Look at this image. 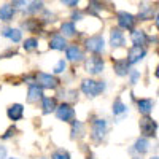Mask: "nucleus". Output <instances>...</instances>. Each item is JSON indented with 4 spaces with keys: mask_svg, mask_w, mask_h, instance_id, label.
<instances>
[{
    "mask_svg": "<svg viewBox=\"0 0 159 159\" xmlns=\"http://www.w3.org/2000/svg\"><path fill=\"white\" fill-rule=\"evenodd\" d=\"M65 56H67V61L70 62H81L84 59V52L78 45H70L65 48Z\"/></svg>",
    "mask_w": 159,
    "mask_h": 159,
    "instance_id": "10",
    "label": "nucleus"
},
{
    "mask_svg": "<svg viewBox=\"0 0 159 159\" xmlns=\"http://www.w3.org/2000/svg\"><path fill=\"white\" fill-rule=\"evenodd\" d=\"M84 45H86V49L89 52L97 56L100 52H103V49H105V40H103L102 35H92V37L86 38Z\"/></svg>",
    "mask_w": 159,
    "mask_h": 159,
    "instance_id": "6",
    "label": "nucleus"
},
{
    "mask_svg": "<svg viewBox=\"0 0 159 159\" xmlns=\"http://www.w3.org/2000/svg\"><path fill=\"white\" fill-rule=\"evenodd\" d=\"M49 48L54 49V51H62L67 48V40H65L62 35H52L51 40H49Z\"/></svg>",
    "mask_w": 159,
    "mask_h": 159,
    "instance_id": "19",
    "label": "nucleus"
},
{
    "mask_svg": "<svg viewBox=\"0 0 159 159\" xmlns=\"http://www.w3.org/2000/svg\"><path fill=\"white\" fill-rule=\"evenodd\" d=\"M134 151L139 153L140 156L145 154V153H148L150 151V140L148 139H143V137L137 139L135 143H134Z\"/></svg>",
    "mask_w": 159,
    "mask_h": 159,
    "instance_id": "22",
    "label": "nucleus"
},
{
    "mask_svg": "<svg viewBox=\"0 0 159 159\" xmlns=\"http://www.w3.org/2000/svg\"><path fill=\"white\" fill-rule=\"evenodd\" d=\"M137 107H139V111L143 116H150V113L153 111V107H154V102L151 99H139Z\"/></svg>",
    "mask_w": 159,
    "mask_h": 159,
    "instance_id": "18",
    "label": "nucleus"
},
{
    "mask_svg": "<svg viewBox=\"0 0 159 159\" xmlns=\"http://www.w3.org/2000/svg\"><path fill=\"white\" fill-rule=\"evenodd\" d=\"M61 32H62V37H73L76 34V27L73 22H62L61 25Z\"/></svg>",
    "mask_w": 159,
    "mask_h": 159,
    "instance_id": "25",
    "label": "nucleus"
},
{
    "mask_svg": "<svg viewBox=\"0 0 159 159\" xmlns=\"http://www.w3.org/2000/svg\"><path fill=\"white\" fill-rule=\"evenodd\" d=\"M113 70L118 76H126L129 73V64L126 59H115L113 57Z\"/></svg>",
    "mask_w": 159,
    "mask_h": 159,
    "instance_id": "16",
    "label": "nucleus"
},
{
    "mask_svg": "<svg viewBox=\"0 0 159 159\" xmlns=\"http://www.w3.org/2000/svg\"><path fill=\"white\" fill-rule=\"evenodd\" d=\"M105 88H107L105 81H97L92 78H86L81 81V92L88 97H97L105 91Z\"/></svg>",
    "mask_w": 159,
    "mask_h": 159,
    "instance_id": "1",
    "label": "nucleus"
},
{
    "mask_svg": "<svg viewBox=\"0 0 159 159\" xmlns=\"http://www.w3.org/2000/svg\"><path fill=\"white\" fill-rule=\"evenodd\" d=\"M72 19H73V21H81V19H83V15H81L80 11H73Z\"/></svg>",
    "mask_w": 159,
    "mask_h": 159,
    "instance_id": "36",
    "label": "nucleus"
},
{
    "mask_svg": "<svg viewBox=\"0 0 159 159\" xmlns=\"http://www.w3.org/2000/svg\"><path fill=\"white\" fill-rule=\"evenodd\" d=\"M7 147H3V145H0V159H7Z\"/></svg>",
    "mask_w": 159,
    "mask_h": 159,
    "instance_id": "35",
    "label": "nucleus"
},
{
    "mask_svg": "<svg viewBox=\"0 0 159 159\" xmlns=\"http://www.w3.org/2000/svg\"><path fill=\"white\" fill-rule=\"evenodd\" d=\"M88 159H94V157H88Z\"/></svg>",
    "mask_w": 159,
    "mask_h": 159,
    "instance_id": "40",
    "label": "nucleus"
},
{
    "mask_svg": "<svg viewBox=\"0 0 159 159\" xmlns=\"http://www.w3.org/2000/svg\"><path fill=\"white\" fill-rule=\"evenodd\" d=\"M127 111H129L127 105H126L121 99H119V97H116L115 102H113V115H115V116H126Z\"/></svg>",
    "mask_w": 159,
    "mask_h": 159,
    "instance_id": "23",
    "label": "nucleus"
},
{
    "mask_svg": "<svg viewBox=\"0 0 159 159\" xmlns=\"http://www.w3.org/2000/svg\"><path fill=\"white\" fill-rule=\"evenodd\" d=\"M10 159H18V157H10Z\"/></svg>",
    "mask_w": 159,
    "mask_h": 159,
    "instance_id": "39",
    "label": "nucleus"
},
{
    "mask_svg": "<svg viewBox=\"0 0 159 159\" xmlns=\"http://www.w3.org/2000/svg\"><path fill=\"white\" fill-rule=\"evenodd\" d=\"M151 159H157V156H154V157H151Z\"/></svg>",
    "mask_w": 159,
    "mask_h": 159,
    "instance_id": "38",
    "label": "nucleus"
},
{
    "mask_svg": "<svg viewBox=\"0 0 159 159\" xmlns=\"http://www.w3.org/2000/svg\"><path fill=\"white\" fill-rule=\"evenodd\" d=\"M56 116L59 121H64V123H69V121H73V116H75V110L70 103L67 102H64L61 105H57V108H56Z\"/></svg>",
    "mask_w": 159,
    "mask_h": 159,
    "instance_id": "8",
    "label": "nucleus"
},
{
    "mask_svg": "<svg viewBox=\"0 0 159 159\" xmlns=\"http://www.w3.org/2000/svg\"><path fill=\"white\" fill-rule=\"evenodd\" d=\"M116 21H118V25L121 29H126V30H134L135 27V16L134 15H130V13L127 11H118L116 13Z\"/></svg>",
    "mask_w": 159,
    "mask_h": 159,
    "instance_id": "7",
    "label": "nucleus"
},
{
    "mask_svg": "<svg viewBox=\"0 0 159 159\" xmlns=\"http://www.w3.org/2000/svg\"><path fill=\"white\" fill-rule=\"evenodd\" d=\"M153 15V8L148 5H140V13H139V19L140 21H148Z\"/></svg>",
    "mask_w": 159,
    "mask_h": 159,
    "instance_id": "26",
    "label": "nucleus"
},
{
    "mask_svg": "<svg viewBox=\"0 0 159 159\" xmlns=\"http://www.w3.org/2000/svg\"><path fill=\"white\" fill-rule=\"evenodd\" d=\"M51 159H72L70 153L65 151V150H56L54 153L51 154Z\"/></svg>",
    "mask_w": 159,
    "mask_h": 159,
    "instance_id": "29",
    "label": "nucleus"
},
{
    "mask_svg": "<svg viewBox=\"0 0 159 159\" xmlns=\"http://www.w3.org/2000/svg\"><path fill=\"white\" fill-rule=\"evenodd\" d=\"M42 108H43V113H45V115L56 111V108H57V100H56V97H43V99H42Z\"/></svg>",
    "mask_w": 159,
    "mask_h": 159,
    "instance_id": "20",
    "label": "nucleus"
},
{
    "mask_svg": "<svg viewBox=\"0 0 159 159\" xmlns=\"http://www.w3.org/2000/svg\"><path fill=\"white\" fill-rule=\"evenodd\" d=\"M65 69H67V62H65L64 59H61V61H57L56 67H54V73H56V75L64 73V72H65Z\"/></svg>",
    "mask_w": 159,
    "mask_h": 159,
    "instance_id": "30",
    "label": "nucleus"
},
{
    "mask_svg": "<svg viewBox=\"0 0 159 159\" xmlns=\"http://www.w3.org/2000/svg\"><path fill=\"white\" fill-rule=\"evenodd\" d=\"M15 13H16V10L13 8L11 3L2 5V7H0V21H5V22L11 21L13 16H15Z\"/></svg>",
    "mask_w": 159,
    "mask_h": 159,
    "instance_id": "21",
    "label": "nucleus"
},
{
    "mask_svg": "<svg viewBox=\"0 0 159 159\" xmlns=\"http://www.w3.org/2000/svg\"><path fill=\"white\" fill-rule=\"evenodd\" d=\"M129 78H130V84H137V81H139V78H140V70H129Z\"/></svg>",
    "mask_w": 159,
    "mask_h": 159,
    "instance_id": "31",
    "label": "nucleus"
},
{
    "mask_svg": "<svg viewBox=\"0 0 159 159\" xmlns=\"http://www.w3.org/2000/svg\"><path fill=\"white\" fill-rule=\"evenodd\" d=\"M7 116L11 119V121H21L22 116H24V105L22 103H13L8 107L7 110Z\"/></svg>",
    "mask_w": 159,
    "mask_h": 159,
    "instance_id": "12",
    "label": "nucleus"
},
{
    "mask_svg": "<svg viewBox=\"0 0 159 159\" xmlns=\"http://www.w3.org/2000/svg\"><path fill=\"white\" fill-rule=\"evenodd\" d=\"M35 83H38V86L42 89H57L61 84V80L56 75L51 73H45V72H38L35 75Z\"/></svg>",
    "mask_w": 159,
    "mask_h": 159,
    "instance_id": "2",
    "label": "nucleus"
},
{
    "mask_svg": "<svg viewBox=\"0 0 159 159\" xmlns=\"http://www.w3.org/2000/svg\"><path fill=\"white\" fill-rule=\"evenodd\" d=\"M130 42L134 43V46H137V48H143L145 45L148 43V35L145 34L143 30L134 29L130 32Z\"/></svg>",
    "mask_w": 159,
    "mask_h": 159,
    "instance_id": "13",
    "label": "nucleus"
},
{
    "mask_svg": "<svg viewBox=\"0 0 159 159\" xmlns=\"http://www.w3.org/2000/svg\"><path fill=\"white\" fill-rule=\"evenodd\" d=\"M140 127V134L143 135V139H154L156 137V132H157V123L151 116H143L139 123Z\"/></svg>",
    "mask_w": 159,
    "mask_h": 159,
    "instance_id": "3",
    "label": "nucleus"
},
{
    "mask_svg": "<svg viewBox=\"0 0 159 159\" xmlns=\"http://www.w3.org/2000/svg\"><path fill=\"white\" fill-rule=\"evenodd\" d=\"M62 5H67V7H78V0H72V2H69V0H62Z\"/></svg>",
    "mask_w": 159,
    "mask_h": 159,
    "instance_id": "34",
    "label": "nucleus"
},
{
    "mask_svg": "<svg viewBox=\"0 0 159 159\" xmlns=\"http://www.w3.org/2000/svg\"><path fill=\"white\" fill-rule=\"evenodd\" d=\"M84 132V127H83V123L78 121V119H73L72 121V139H80Z\"/></svg>",
    "mask_w": 159,
    "mask_h": 159,
    "instance_id": "24",
    "label": "nucleus"
},
{
    "mask_svg": "<svg viewBox=\"0 0 159 159\" xmlns=\"http://www.w3.org/2000/svg\"><path fill=\"white\" fill-rule=\"evenodd\" d=\"M16 130H18V129H16L15 126H11V127H8V130H7L5 134L2 135V140H8V139H11L13 135L16 134Z\"/></svg>",
    "mask_w": 159,
    "mask_h": 159,
    "instance_id": "33",
    "label": "nucleus"
},
{
    "mask_svg": "<svg viewBox=\"0 0 159 159\" xmlns=\"http://www.w3.org/2000/svg\"><path fill=\"white\" fill-rule=\"evenodd\" d=\"M132 159H142V157H132Z\"/></svg>",
    "mask_w": 159,
    "mask_h": 159,
    "instance_id": "37",
    "label": "nucleus"
},
{
    "mask_svg": "<svg viewBox=\"0 0 159 159\" xmlns=\"http://www.w3.org/2000/svg\"><path fill=\"white\" fill-rule=\"evenodd\" d=\"M102 8H103V5L99 3V2H89V5H88V11L89 13H94V15H96V11H99Z\"/></svg>",
    "mask_w": 159,
    "mask_h": 159,
    "instance_id": "32",
    "label": "nucleus"
},
{
    "mask_svg": "<svg viewBox=\"0 0 159 159\" xmlns=\"http://www.w3.org/2000/svg\"><path fill=\"white\" fill-rule=\"evenodd\" d=\"M42 21L37 19V18H30V19H25L22 22V27H25V30H29L32 34H42Z\"/></svg>",
    "mask_w": 159,
    "mask_h": 159,
    "instance_id": "17",
    "label": "nucleus"
},
{
    "mask_svg": "<svg viewBox=\"0 0 159 159\" xmlns=\"http://www.w3.org/2000/svg\"><path fill=\"white\" fill-rule=\"evenodd\" d=\"M0 34H2V37H5V38H10L13 43H19L21 40H22V32H21V29L3 27L2 30H0Z\"/></svg>",
    "mask_w": 159,
    "mask_h": 159,
    "instance_id": "14",
    "label": "nucleus"
},
{
    "mask_svg": "<svg viewBox=\"0 0 159 159\" xmlns=\"http://www.w3.org/2000/svg\"><path fill=\"white\" fill-rule=\"evenodd\" d=\"M22 48L25 51H34L38 48V40L35 37H30V38H25L24 40V43H22Z\"/></svg>",
    "mask_w": 159,
    "mask_h": 159,
    "instance_id": "27",
    "label": "nucleus"
},
{
    "mask_svg": "<svg viewBox=\"0 0 159 159\" xmlns=\"http://www.w3.org/2000/svg\"><path fill=\"white\" fill-rule=\"evenodd\" d=\"M107 130H108V124H107V119L103 118H96L91 124V135L96 142H102L107 135Z\"/></svg>",
    "mask_w": 159,
    "mask_h": 159,
    "instance_id": "4",
    "label": "nucleus"
},
{
    "mask_svg": "<svg viewBox=\"0 0 159 159\" xmlns=\"http://www.w3.org/2000/svg\"><path fill=\"white\" fill-rule=\"evenodd\" d=\"M126 45V37L119 29H111L110 30V46L111 48H123Z\"/></svg>",
    "mask_w": 159,
    "mask_h": 159,
    "instance_id": "11",
    "label": "nucleus"
},
{
    "mask_svg": "<svg viewBox=\"0 0 159 159\" xmlns=\"http://www.w3.org/2000/svg\"><path fill=\"white\" fill-rule=\"evenodd\" d=\"M40 10H43V2H32L29 7H25V13L27 15H32V13H37Z\"/></svg>",
    "mask_w": 159,
    "mask_h": 159,
    "instance_id": "28",
    "label": "nucleus"
},
{
    "mask_svg": "<svg viewBox=\"0 0 159 159\" xmlns=\"http://www.w3.org/2000/svg\"><path fill=\"white\" fill-rule=\"evenodd\" d=\"M84 69L89 75H100L105 69V62L100 56H92L84 61Z\"/></svg>",
    "mask_w": 159,
    "mask_h": 159,
    "instance_id": "5",
    "label": "nucleus"
},
{
    "mask_svg": "<svg viewBox=\"0 0 159 159\" xmlns=\"http://www.w3.org/2000/svg\"><path fill=\"white\" fill-rule=\"evenodd\" d=\"M42 99H43V89L38 84H30L29 91H27V102L35 103V102L42 100Z\"/></svg>",
    "mask_w": 159,
    "mask_h": 159,
    "instance_id": "15",
    "label": "nucleus"
},
{
    "mask_svg": "<svg viewBox=\"0 0 159 159\" xmlns=\"http://www.w3.org/2000/svg\"><path fill=\"white\" fill-rule=\"evenodd\" d=\"M145 56H147V49L145 48H137V46H132L129 51H127V64L129 65H135L137 62H140Z\"/></svg>",
    "mask_w": 159,
    "mask_h": 159,
    "instance_id": "9",
    "label": "nucleus"
}]
</instances>
